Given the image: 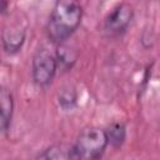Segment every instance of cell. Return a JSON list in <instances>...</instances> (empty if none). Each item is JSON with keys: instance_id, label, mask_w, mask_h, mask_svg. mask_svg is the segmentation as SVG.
I'll use <instances>...</instances> for the list:
<instances>
[{"instance_id": "6da1fadb", "label": "cell", "mask_w": 160, "mask_h": 160, "mask_svg": "<svg viewBox=\"0 0 160 160\" xmlns=\"http://www.w3.org/2000/svg\"><path fill=\"white\" fill-rule=\"evenodd\" d=\"M82 19V6L79 0H58L49 16L46 31L49 40L60 45L78 30Z\"/></svg>"}, {"instance_id": "7a4b0ae2", "label": "cell", "mask_w": 160, "mask_h": 160, "mask_svg": "<svg viewBox=\"0 0 160 160\" xmlns=\"http://www.w3.org/2000/svg\"><path fill=\"white\" fill-rule=\"evenodd\" d=\"M109 145L105 129L89 126L80 131L71 145L72 160H95L104 155Z\"/></svg>"}, {"instance_id": "3957f363", "label": "cell", "mask_w": 160, "mask_h": 160, "mask_svg": "<svg viewBox=\"0 0 160 160\" xmlns=\"http://www.w3.org/2000/svg\"><path fill=\"white\" fill-rule=\"evenodd\" d=\"M58 71V60L56 55L50 51L48 48H40L35 51L31 61V75L34 82L45 88L51 84L54 76Z\"/></svg>"}, {"instance_id": "277c9868", "label": "cell", "mask_w": 160, "mask_h": 160, "mask_svg": "<svg viewBox=\"0 0 160 160\" xmlns=\"http://www.w3.org/2000/svg\"><path fill=\"white\" fill-rule=\"evenodd\" d=\"M134 19V9L128 2L115 6L105 18L102 30L108 38L115 39L122 36Z\"/></svg>"}, {"instance_id": "5b68a950", "label": "cell", "mask_w": 160, "mask_h": 160, "mask_svg": "<svg viewBox=\"0 0 160 160\" xmlns=\"http://www.w3.org/2000/svg\"><path fill=\"white\" fill-rule=\"evenodd\" d=\"M26 31L19 24H9L2 29L1 40L5 52L12 55L20 51L25 42Z\"/></svg>"}, {"instance_id": "8992f818", "label": "cell", "mask_w": 160, "mask_h": 160, "mask_svg": "<svg viewBox=\"0 0 160 160\" xmlns=\"http://www.w3.org/2000/svg\"><path fill=\"white\" fill-rule=\"evenodd\" d=\"M14 112V98L9 89L0 86V135L6 134Z\"/></svg>"}, {"instance_id": "52a82bcc", "label": "cell", "mask_w": 160, "mask_h": 160, "mask_svg": "<svg viewBox=\"0 0 160 160\" xmlns=\"http://www.w3.org/2000/svg\"><path fill=\"white\" fill-rule=\"evenodd\" d=\"M55 55H56V60H58V69L62 68L65 70L70 69L78 58V54L72 49L66 46L65 42L58 45V50H56Z\"/></svg>"}, {"instance_id": "ba28073f", "label": "cell", "mask_w": 160, "mask_h": 160, "mask_svg": "<svg viewBox=\"0 0 160 160\" xmlns=\"http://www.w3.org/2000/svg\"><path fill=\"white\" fill-rule=\"evenodd\" d=\"M108 141L114 148H120L126 139V128L122 122H114L106 130Z\"/></svg>"}, {"instance_id": "9c48e42d", "label": "cell", "mask_w": 160, "mask_h": 160, "mask_svg": "<svg viewBox=\"0 0 160 160\" xmlns=\"http://www.w3.org/2000/svg\"><path fill=\"white\" fill-rule=\"evenodd\" d=\"M36 158L39 159H71V146H64V145H52L48 149H45L41 154H39Z\"/></svg>"}, {"instance_id": "30bf717a", "label": "cell", "mask_w": 160, "mask_h": 160, "mask_svg": "<svg viewBox=\"0 0 160 160\" xmlns=\"http://www.w3.org/2000/svg\"><path fill=\"white\" fill-rule=\"evenodd\" d=\"M76 91L72 88H65L59 92V105L65 110L72 109L76 104Z\"/></svg>"}, {"instance_id": "8fae6325", "label": "cell", "mask_w": 160, "mask_h": 160, "mask_svg": "<svg viewBox=\"0 0 160 160\" xmlns=\"http://www.w3.org/2000/svg\"><path fill=\"white\" fill-rule=\"evenodd\" d=\"M9 9V0H0V15H5Z\"/></svg>"}]
</instances>
